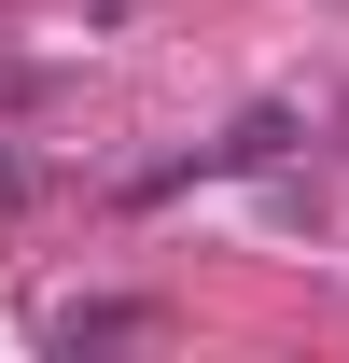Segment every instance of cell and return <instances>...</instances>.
<instances>
[{"instance_id": "cell-1", "label": "cell", "mask_w": 349, "mask_h": 363, "mask_svg": "<svg viewBox=\"0 0 349 363\" xmlns=\"http://www.w3.org/2000/svg\"><path fill=\"white\" fill-rule=\"evenodd\" d=\"M43 335H56V350H112V335H168V308H140V294H84V308H56Z\"/></svg>"}, {"instance_id": "cell-3", "label": "cell", "mask_w": 349, "mask_h": 363, "mask_svg": "<svg viewBox=\"0 0 349 363\" xmlns=\"http://www.w3.org/2000/svg\"><path fill=\"white\" fill-rule=\"evenodd\" d=\"M28 196H43V168H28V154H0V210H28Z\"/></svg>"}, {"instance_id": "cell-2", "label": "cell", "mask_w": 349, "mask_h": 363, "mask_svg": "<svg viewBox=\"0 0 349 363\" xmlns=\"http://www.w3.org/2000/svg\"><path fill=\"white\" fill-rule=\"evenodd\" d=\"M279 154H294V112H279V98H252V112L223 126V168H279Z\"/></svg>"}]
</instances>
